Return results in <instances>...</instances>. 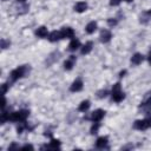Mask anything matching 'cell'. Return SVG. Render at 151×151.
<instances>
[{"label":"cell","instance_id":"1","mask_svg":"<svg viewBox=\"0 0 151 151\" xmlns=\"http://www.w3.org/2000/svg\"><path fill=\"white\" fill-rule=\"evenodd\" d=\"M29 71H31L29 65H22V66L18 67V68L13 70L11 72V74H9V78H11L12 81H15V80H18V79H20L22 77H26L29 73Z\"/></svg>","mask_w":151,"mask_h":151},{"label":"cell","instance_id":"2","mask_svg":"<svg viewBox=\"0 0 151 151\" xmlns=\"http://www.w3.org/2000/svg\"><path fill=\"white\" fill-rule=\"evenodd\" d=\"M29 111L27 110H20L17 112H11L8 113V120L11 122H25L26 118L28 117Z\"/></svg>","mask_w":151,"mask_h":151},{"label":"cell","instance_id":"3","mask_svg":"<svg viewBox=\"0 0 151 151\" xmlns=\"http://www.w3.org/2000/svg\"><path fill=\"white\" fill-rule=\"evenodd\" d=\"M111 96H112V99H113L114 101H117V103L122 101V100L125 98V94H124V92L122 91V88H120V84H119V83H116V84L113 85Z\"/></svg>","mask_w":151,"mask_h":151},{"label":"cell","instance_id":"4","mask_svg":"<svg viewBox=\"0 0 151 151\" xmlns=\"http://www.w3.org/2000/svg\"><path fill=\"white\" fill-rule=\"evenodd\" d=\"M104 116H105V111H103V110H96V111H93L92 113H91V117H90V119L92 120V122H94V123H98V122H100L103 118H104Z\"/></svg>","mask_w":151,"mask_h":151},{"label":"cell","instance_id":"5","mask_svg":"<svg viewBox=\"0 0 151 151\" xmlns=\"http://www.w3.org/2000/svg\"><path fill=\"white\" fill-rule=\"evenodd\" d=\"M83 88V80L81 79H76L73 83H72V85L70 86V91L71 92H78V91H80Z\"/></svg>","mask_w":151,"mask_h":151},{"label":"cell","instance_id":"6","mask_svg":"<svg viewBox=\"0 0 151 151\" xmlns=\"http://www.w3.org/2000/svg\"><path fill=\"white\" fill-rule=\"evenodd\" d=\"M60 39H63L61 31H53L52 33H50V34H48V40H50V41H52V42L58 41V40H60Z\"/></svg>","mask_w":151,"mask_h":151},{"label":"cell","instance_id":"7","mask_svg":"<svg viewBox=\"0 0 151 151\" xmlns=\"http://www.w3.org/2000/svg\"><path fill=\"white\" fill-rule=\"evenodd\" d=\"M100 41L101 42H107V41H110V39L112 38V34H111V32L109 31V29H103L101 32H100Z\"/></svg>","mask_w":151,"mask_h":151},{"label":"cell","instance_id":"8","mask_svg":"<svg viewBox=\"0 0 151 151\" xmlns=\"http://www.w3.org/2000/svg\"><path fill=\"white\" fill-rule=\"evenodd\" d=\"M133 127H134V129H137V130H145V129H149L147 123H146V119L136 120V122H134V124H133Z\"/></svg>","mask_w":151,"mask_h":151},{"label":"cell","instance_id":"9","mask_svg":"<svg viewBox=\"0 0 151 151\" xmlns=\"http://www.w3.org/2000/svg\"><path fill=\"white\" fill-rule=\"evenodd\" d=\"M61 35H63V38H71V39H73L74 31L71 27H64L61 29Z\"/></svg>","mask_w":151,"mask_h":151},{"label":"cell","instance_id":"10","mask_svg":"<svg viewBox=\"0 0 151 151\" xmlns=\"http://www.w3.org/2000/svg\"><path fill=\"white\" fill-rule=\"evenodd\" d=\"M143 60H144V57H143L140 53H136V54H133L132 58H131V63H132L133 65H139Z\"/></svg>","mask_w":151,"mask_h":151},{"label":"cell","instance_id":"11","mask_svg":"<svg viewBox=\"0 0 151 151\" xmlns=\"http://www.w3.org/2000/svg\"><path fill=\"white\" fill-rule=\"evenodd\" d=\"M74 9H76L78 13H81V12H84V11H86V9H87V4H86V2H84V1L77 2V4H76V6H74Z\"/></svg>","mask_w":151,"mask_h":151},{"label":"cell","instance_id":"12","mask_svg":"<svg viewBox=\"0 0 151 151\" xmlns=\"http://www.w3.org/2000/svg\"><path fill=\"white\" fill-rule=\"evenodd\" d=\"M35 34H37L38 37H40V38H46V37H48V31H47L46 27L41 26V27H39V28L35 31Z\"/></svg>","mask_w":151,"mask_h":151},{"label":"cell","instance_id":"13","mask_svg":"<svg viewBox=\"0 0 151 151\" xmlns=\"http://www.w3.org/2000/svg\"><path fill=\"white\" fill-rule=\"evenodd\" d=\"M74 61H76V57L74 55H70V59L64 63V68L65 70H71L73 67V65H74Z\"/></svg>","mask_w":151,"mask_h":151},{"label":"cell","instance_id":"14","mask_svg":"<svg viewBox=\"0 0 151 151\" xmlns=\"http://www.w3.org/2000/svg\"><path fill=\"white\" fill-rule=\"evenodd\" d=\"M106 145H107V138L106 137H99L97 139V143H96V146L97 147L104 149V147H106Z\"/></svg>","mask_w":151,"mask_h":151},{"label":"cell","instance_id":"15","mask_svg":"<svg viewBox=\"0 0 151 151\" xmlns=\"http://www.w3.org/2000/svg\"><path fill=\"white\" fill-rule=\"evenodd\" d=\"M140 109H143L146 113L147 112H150L151 111V96L144 101V103H142V105H140Z\"/></svg>","mask_w":151,"mask_h":151},{"label":"cell","instance_id":"16","mask_svg":"<svg viewBox=\"0 0 151 151\" xmlns=\"http://www.w3.org/2000/svg\"><path fill=\"white\" fill-rule=\"evenodd\" d=\"M96 29H97V22H96V21H91V22H88V24L86 25V27H85V31H86L88 34L93 33Z\"/></svg>","mask_w":151,"mask_h":151},{"label":"cell","instance_id":"17","mask_svg":"<svg viewBox=\"0 0 151 151\" xmlns=\"http://www.w3.org/2000/svg\"><path fill=\"white\" fill-rule=\"evenodd\" d=\"M79 46H80L79 40H78V39H76V38H73V39L71 40L70 45H68V50H70V51H76V50H78V48H79Z\"/></svg>","mask_w":151,"mask_h":151},{"label":"cell","instance_id":"18","mask_svg":"<svg viewBox=\"0 0 151 151\" xmlns=\"http://www.w3.org/2000/svg\"><path fill=\"white\" fill-rule=\"evenodd\" d=\"M149 20H151V11H146V12H143L140 14V22L143 24H146Z\"/></svg>","mask_w":151,"mask_h":151},{"label":"cell","instance_id":"19","mask_svg":"<svg viewBox=\"0 0 151 151\" xmlns=\"http://www.w3.org/2000/svg\"><path fill=\"white\" fill-rule=\"evenodd\" d=\"M92 46H93L92 41L86 42V44L83 46V48H81V54H87V53H90V52H91V50H92Z\"/></svg>","mask_w":151,"mask_h":151},{"label":"cell","instance_id":"20","mask_svg":"<svg viewBox=\"0 0 151 151\" xmlns=\"http://www.w3.org/2000/svg\"><path fill=\"white\" fill-rule=\"evenodd\" d=\"M59 147H60V142L57 140V139H52L51 140V144L44 146L42 149H59Z\"/></svg>","mask_w":151,"mask_h":151},{"label":"cell","instance_id":"21","mask_svg":"<svg viewBox=\"0 0 151 151\" xmlns=\"http://www.w3.org/2000/svg\"><path fill=\"white\" fill-rule=\"evenodd\" d=\"M88 107H90V101H88V100H84V101L80 103L78 110H79L80 112H85V111L88 110Z\"/></svg>","mask_w":151,"mask_h":151},{"label":"cell","instance_id":"22","mask_svg":"<svg viewBox=\"0 0 151 151\" xmlns=\"http://www.w3.org/2000/svg\"><path fill=\"white\" fill-rule=\"evenodd\" d=\"M9 46V41H7V40H5V39H1V47L5 50V48H7Z\"/></svg>","mask_w":151,"mask_h":151},{"label":"cell","instance_id":"23","mask_svg":"<svg viewBox=\"0 0 151 151\" xmlns=\"http://www.w3.org/2000/svg\"><path fill=\"white\" fill-rule=\"evenodd\" d=\"M106 96H107V91H105V90L98 92V97H99V98H105Z\"/></svg>","mask_w":151,"mask_h":151},{"label":"cell","instance_id":"24","mask_svg":"<svg viewBox=\"0 0 151 151\" xmlns=\"http://www.w3.org/2000/svg\"><path fill=\"white\" fill-rule=\"evenodd\" d=\"M98 127H99V124H98V123H96V124H94V125L91 127V133H97Z\"/></svg>","mask_w":151,"mask_h":151},{"label":"cell","instance_id":"25","mask_svg":"<svg viewBox=\"0 0 151 151\" xmlns=\"http://www.w3.org/2000/svg\"><path fill=\"white\" fill-rule=\"evenodd\" d=\"M107 24H109L110 26H116V25H117V20H116V19H109V20H107Z\"/></svg>","mask_w":151,"mask_h":151},{"label":"cell","instance_id":"26","mask_svg":"<svg viewBox=\"0 0 151 151\" xmlns=\"http://www.w3.org/2000/svg\"><path fill=\"white\" fill-rule=\"evenodd\" d=\"M120 1H122V0H110V5H111V6H117V5L120 4Z\"/></svg>","mask_w":151,"mask_h":151},{"label":"cell","instance_id":"27","mask_svg":"<svg viewBox=\"0 0 151 151\" xmlns=\"http://www.w3.org/2000/svg\"><path fill=\"white\" fill-rule=\"evenodd\" d=\"M7 88H8V84H2L1 86V90H2V94H5L7 92Z\"/></svg>","mask_w":151,"mask_h":151},{"label":"cell","instance_id":"28","mask_svg":"<svg viewBox=\"0 0 151 151\" xmlns=\"http://www.w3.org/2000/svg\"><path fill=\"white\" fill-rule=\"evenodd\" d=\"M22 149H29V150H33V146H32V145L26 144V145H24V146H22Z\"/></svg>","mask_w":151,"mask_h":151},{"label":"cell","instance_id":"29","mask_svg":"<svg viewBox=\"0 0 151 151\" xmlns=\"http://www.w3.org/2000/svg\"><path fill=\"white\" fill-rule=\"evenodd\" d=\"M146 123H147V126H149V127H151V117L146 119Z\"/></svg>","mask_w":151,"mask_h":151},{"label":"cell","instance_id":"30","mask_svg":"<svg viewBox=\"0 0 151 151\" xmlns=\"http://www.w3.org/2000/svg\"><path fill=\"white\" fill-rule=\"evenodd\" d=\"M147 60H149V63H150V65H151V50H150V52H149V57H147Z\"/></svg>","mask_w":151,"mask_h":151},{"label":"cell","instance_id":"31","mask_svg":"<svg viewBox=\"0 0 151 151\" xmlns=\"http://www.w3.org/2000/svg\"><path fill=\"white\" fill-rule=\"evenodd\" d=\"M15 147H19L18 145H15V144H12L11 146H9V149H15Z\"/></svg>","mask_w":151,"mask_h":151},{"label":"cell","instance_id":"32","mask_svg":"<svg viewBox=\"0 0 151 151\" xmlns=\"http://www.w3.org/2000/svg\"><path fill=\"white\" fill-rule=\"evenodd\" d=\"M18 1H19V2H25L26 0H18Z\"/></svg>","mask_w":151,"mask_h":151},{"label":"cell","instance_id":"33","mask_svg":"<svg viewBox=\"0 0 151 151\" xmlns=\"http://www.w3.org/2000/svg\"><path fill=\"white\" fill-rule=\"evenodd\" d=\"M125 1H127V2H131V1H132V0H125Z\"/></svg>","mask_w":151,"mask_h":151}]
</instances>
